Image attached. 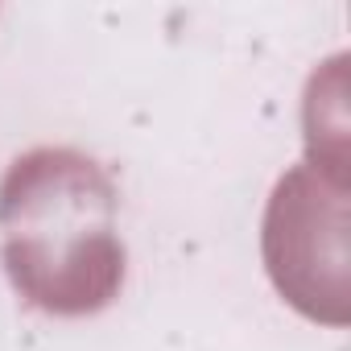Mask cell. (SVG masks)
<instances>
[{
    "instance_id": "6da1fadb",
    "label": "cell",
    "mask_w": 351,
    "mask_h": 351,
    "mask_svg": "<svg viewBox=\"0 0 351 351\" xmlns=\"http://www.w3.org/2000/svg\"><path fill=\"white\" fill-rule=\"evenodd\" d=\"M116 182L66 145L21 153L0 178V261L42 314L87 318L120 298L124 240Z\"/></svg>"
},
{
    "instance_id": "7a4b0ae2",
    "label": "cell",
    "mask_w": 351,
    "mask_h": 351,
    "mask_svg": "<svg viewBox=\"0 0 351 351\" xmlns=\"http://www.w3.org/2000/svg\"><path fill=\"white\" fill-rule=\"evenodd\" d=\"M265 269L277 293L314 322L347 326V182L293 165L265 207Z\"/></svg>"
}]
</instances>
